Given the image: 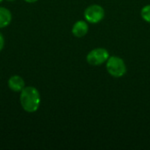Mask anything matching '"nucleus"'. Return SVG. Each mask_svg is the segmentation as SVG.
I'll return each instance as SVG.
<instances>
[{
    "instance_id": "1",
    "label": "nucleus",
    "mask_w": 150,
    "mask_h": 150,
    "mask_svg": "<svg viewBox=\"0 0 150 150\" xmlns=\"http://www.w3.org/2000/svg\"><path fill=\"white\" fill-rule=\"evenodd\" d=\"M19 101L24 111L27 112H35L40 105V94L38 89L33 86L25 87L20 91Z\"/></svg>"
},
{
    "instance_id": "2",
    "label": "nucleus",
    "mask_w": 150,
    "mask_h": 150,
    "mask_svg": "<svg viewBox=\"0 0 150 150\" xmlns=\"http://www.w3.org/2000/svg\"><path fill=\"white\" fill-rule=\"evenodd\" d=\"M105 68L109 75L115 78L122 77L127 73V65L124 60L117 55H110L105 62Z\"/></svg>"
},
{
    "instance_id": "3",
    "label": "nucleus",
    "mask_w": 150,
    "mask_h": 150,
    "mask_svg": "<svg viewBox=\"0 0 150 150\" xmlns=\"http://www.w3.org/2000/svg\"><path fill=\"white\" fill-rule=\"evenodd\" d=\"M110 57L109 52L105 47H96L86 55V61L91 66H100L106 62Z\"/></svg>"
},
{
    "instance_id": "4",
    "label": "nucleus",
    "mask_w": 150,
    "mask_h": 150,
    "mask_svg": "<svg viewBox=\"0 0 150 150\" xmlns=\"http://www.w3.org/2000/svg\"><path fill=\"white\" fill-rule=\"evenodd\" d=\"M105 12L104 8L97 4L89 5L83 12L84 19L90 24H98L105 18Z\"/></svg>"
},
{
    "instance_id": "5",
    "label": "nucleus",
    "mask_w": 150,
    "mask_h": 150,
    "mask_svg": "<svg viewBox=\"0 0 150 150\" xmlns=\"http://www.w3.org/2000/svg\"><path fill=\"white\" fill-rule=\"evenodd\" d=\"M89 31V25L86 20H78L72 26V34L76 38L84 37Z\"/></svg>"
},
{
    "instance_id": "6",
    "label": "nucleus",
    "mask_w": 150,
    "mask_h": 150,
    "mask_svg": "<svg viewBox=\"0 0 150 150\" xmlns=\"http://www.w3.org/2000/svg\"><path fill=\"white\" fill-rule=\"evenodd\" d=\"M8 86L12 91L20 92L25 87V83L24 79L20 76L15 75V76H12L9 78Z\"/></svg>"
},
{
    "instance_id": "7",
    "label": "nucleus",
    "mask_w": 150,
    "mask_h": 150,
    "mask_svg": "<svg viewBox=\"0 0 150 150\" xmlns=\"http://www.w3.org/2000/svg\"><path fill=\"white\" fill-rule=\"evenodd\" d=\"M12 19V15L10 10L5 7L0 6V28L8 26Z\"/></svg>"
},
{
    "instance_id": "8",
    "label": "nucleus",
    "mask_w": 150,
    "mask_h": 150,
    "mask_svg": "<svg viewBox=\"0 0 150 150\" xmlns=\"http://www.w3.org/2000/svg\"><path fill=\"white\" fill-rule=\"evenodd\" d=\"M141 16L144 21L150 23V4H147L142 7L141 11Z\"/></svg>"
},
{
    "instance_id": "9",
    "label": "nucleus",
    "mask_w": 150,
    "mask_h": 150,
    "mask_svg": "<svg viewBox=\"0 0 150 150\" xmlns=\"http://www.w3.org/2000/svg\"><path fill=\"white\" fill-rule=\"evenodd\" d=\"M4 47V38L3 34L0 33V52L3 50Z\"/></svg>"
},
{
    "instance_id": "10",
    "label": "nucleus",
    "mask_w": 150,
    "mask_h": 150,
    "mask_svg": "<svg viewBox=\"0 0 150 150\" xmlns=\"http://www.w3.org/2000/svg\"><path fill=\"white\" fill-rule=\"evenodd\" d=\"M25 2H26V3H29V4H33V3H35V2H37L38 0H24Z\"/></svg>"
},
{
    "instance_id": "11",
    "label": "nucleus",
    "mask_w": 150,
    "mask_h": 150,
    "mask_svg": "<svg viewBox=\"0 0 150 150\" xmlns=\"http://www.w3.org/2000/svg\"><path fill=\"white\" fill-rule=\"evenodd\" d=\"M6 1H8V2H13V1H15V0H6Z\"/></svg>"
},
{
    "instance_id": "12",
    "label": "nucleus",
    "mask_w": 150,
    "mask_h": 150,
    "mask_svg": "<svg viewBox=\"0 0 150 150\" xmlns=\"http://www.w3.org/2000/svg\"><path fill=\"white\" fill-rule=\"evenodd\" d=\"M3 1H4V0H0V4H1V3H2Z\"/></svg>"
}]
</instances>
